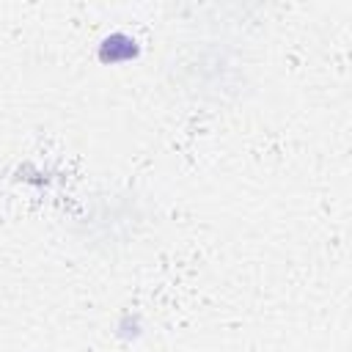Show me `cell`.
I'll return each mask as SVG.
<instances>
[{
	"instance_id": "cell-1",
	"label": "cell",
	"mask_w": 352,
	"mask_h": 352,
	"mask_svg": "<svg viewBox=\"0 0 352 352\" xmlns=\"http://www.w3.org/2000/svg\"><path fill=\"white\" fill-rule=\"evenodd\" d=\"M138 55V44L129 38V36H124V33H113V36H107L104 41H102V47H99V58L107 63H116V60H126V58H135Z\"/></svg>"
}]
</instances>
